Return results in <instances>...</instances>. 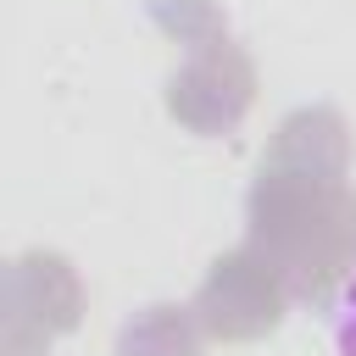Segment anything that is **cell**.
Listing matches in <instances>:
<instances>
[{
    "label": "cell",
    "mask_w": 356,
    "mask_h": 356,
    "mask_svg": "<svg viewBox=\"0 0 356 356\" xmlns=\"http://www.w3.org/2000/svg\"><path fill=\"white\" fill-rule=\"evenodd\" d=\"M328 356H356V273L328 300Z\"/></svg>",
    "instance_id": "obj_1"
}]
</instances>
